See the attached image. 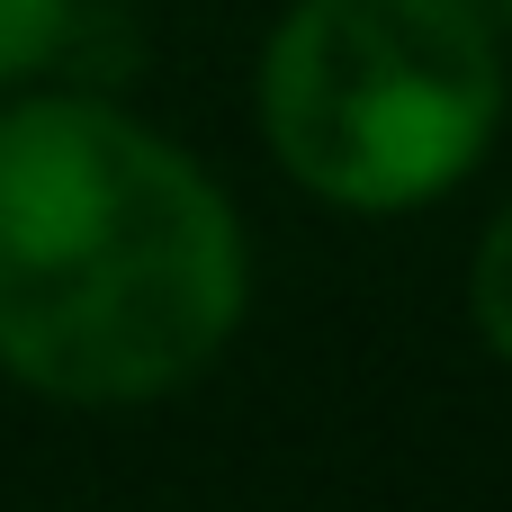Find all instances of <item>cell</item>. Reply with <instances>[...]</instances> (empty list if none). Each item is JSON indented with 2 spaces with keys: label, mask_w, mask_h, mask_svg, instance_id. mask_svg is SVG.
Wrapping results in <instances>:
<instances>
[{
  "label": "cell",
  "mask_w": 512,
  "mask_h": 512,
  "mask_svg": "<svg viewBox=\"0 0 512 512\" xmlns=\"http://www.w3.org/2000/svg\"><path fill=\"white\" fill-rule=\"evenodd\" d=\"M504 126V36L468 0H288L261 45L279 171L351 216L450 198Z\"/></svg>",
  "instance_id": "obj_2"
},
{
  "label": "cell",
  "mask_w": 512,
  "mask_h": 512,
  "mask_svg": "<svg viewBox=\"0 0 512 512\" xmlns=\"http://www.w3.org/2000/svg\"><path fill=\"white\" fill-rule=\"evenodd\" d=\"M468 9H477V18H486L495 36H512V0H468Z\"/></svg>",
  "instance_id": "obj_5"
},
{
  "label": "cell",
  "mask_w": 512,
  "mask_h": 512,
  "mask_svg": "<svg viewBox=\"0 0 512 512\" xmlns=\"http://www.w3.org/2000/svg\"><path fill=\"white\" fill-rule=\"evenodd\" d=\"M468 315H477L486 351L512 369V198L486 216V234H477V261H468Z\"/></svg>",
  "instance_id": "obj_3"
},
{
  "label": "cell",
  "mask_w": 512,
  "mask_h": 512,
  "mask_svg": "<svg viewBox=\"0 0 512 512\" xmlns=\"http://www.w3.org/2000/svg\"><path fill=\"white\" fill-rule=\"evenodd\" d=\"M72 9L81 0H0V81L54 72V45H63Z\"/></svg>",
  "instance_id": "obj_4"
},
{
  "label": "cell",
  "mask_w": 512,
  "mask_h": 512,
  "mask_svg": "<svg viewBox=\"0 0 512 512\" xmlns=\"http://www.w3.org/2000/svg\"><path fill=\"white\" fill-rule=\"evenodd\" d=\"M252 297L225 189L108 90L0 108V369L54 405H162Z\"/></svg>",
  "instance_id": "obj_1"
}]
</instances>
